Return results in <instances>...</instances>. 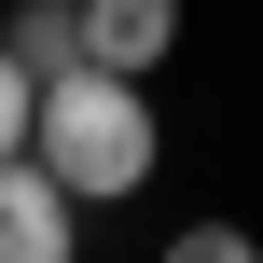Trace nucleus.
Masks as SVG:
<instances>
[{"label": "nucleus", "mask_w": 263, "mask_h": 263, "mask_svg": "<svg viewBox=\"0 0 263 263\" xmlns=\"http://www.w3.org/2000/svg\"><path fill=\"white\" fill-rule=\"evenodd\" d=\"M28 153H42V166H55V180H69L83 208H111V194H139V180L166 166L139 69H97V55L42 69V97H28Z\"/></svg>", "instance_id": "obj_1"}, {"label": "nucleus", "mask_w": 263, "mask_h": 263, "mask_svg": "<svg viewBox=\"0 0 263 263\" xmlns=\"http://www.w3.org/2000/svg\"><path fill=\"white\" fill-rule=\"evenodd\" d=\"M83 250V194L42 153H0V263H69Z\"/></svg>", "instance_id": "obj_2"}, {"label": "nucleus", "mask_w": 263, "mask_h": 263, "mask_svg": "<svg viewBox=\"0 0 263 263\" xmlns=\"http://www.w3.org/2000/svg\"><path fill=\"white\" fill-rule=\"evenodd\" d=\"M180 42V0H83V55L97 69H153Z\"/></svg>", "instance_id": "obj_3"}, {"label": "nucleus", "mask_w": 263, "mask_h": 263, "mask_svg": "<svg viewBox=\"0 0 263 263\" xmlns=\"http://www.w3.org/2000/svg\"><path fill=\"white\" fill-rule=\"evenodd\" d=\"M0 42H14V55H28V83H42V69H69V55H83V0H14V28H0Z\"/></svg>", "instance_id": "obj_4"}, {"label": "nucleus", "mask_w": 263, "mask_h": 263, "mask_svg": "<svg viewBox=\"0 0 263 263\" xmlns=\"http://www.w3.org/2000/svg\"><path fill=\"white\" fill-rule=\"evenodd\" d=\"M28 97H42V83H28V55L0 42V153H28Z\"/></svg>", "instance_id": "obj_5"}]
</instances>
